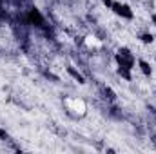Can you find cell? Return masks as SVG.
<instances>
[{
    "instance_id": "7a4b0ae2",
    "label": "cell",
    "mask_w": 156,
    "mask_h": 154,
    "mask_svg": "<svg viewBox=\"0 0 156 154\" xmlns=\"http://www.w3.org/2000/svg\"><path fill=\"white\" fill-rule=\"evenodd\" d=\"M111 9H113V13H115V15H118V16H120V18H123V20H133V18H134V13H133V9H131V5H129V4L113 2Z\"/></svg>"
},
{
    "instance_id": "9c48e42d",
    "label": "cell",
    "mask_w": 156,
    "mask_h": 154,
    "mask_svg": "<svg viewBox=\"0 0 156 154\" xmlns=\"http://www.w3.org/2000/svg\"><path fill=\"white\" fill-rule=\"evenodd\" d=\"M113 2H115V0H102V4H104V5H105L107 9H111V5H113Z\"/></svg>"
},
{
    "instance_id": "30bf717a",
    "label": "cell",
    "mask_w": 156,
    "mask_h": 154,
    "mask_svg": "<svg viewBox=\"0 0 156 154\" xmlns=\"http://www.w3.org/2000/svg\"><path fill=\"white\" fill-rule=\"evenodd\" d=\"M0 138H5V131L4 129H0Z\"/></svg>"
},
{
    "instance_id": "52a82bcc",
    "label": "cell",
    "mask_w": 156,
    "mask_h": 154,
    "mask_svg": "<svg viewBox=\"0 0 156 154\" xmlns=\"http://www.w3.org/2000/svg\"><path fill=\"white\" fill-rule=\"evenodd\" d=\"M120 76L123 78V80H127V82H131L133 80V75H131V69H125V67H118V71H116Z\"/></svg>"
},
{
    "instance_id": "7c38bea8",
    "label": "cell",
    "mask_w": 156,
    "mask_h": 154,
    "mask_svg": "<svg viewBox=\"0 0 156 154\" xmlns=\"http://www.w3.org/2000/svg\"><path fill=\"white\" fill-rule=\"evenodd\" d=\"M154 96H156V94H154Z\"/></svg>"
},
{
    "instance_id": "277c9868",
    "label": "cell",
    "mask_w": 156,
    "mask_h": 154,
    "mask_svg": "<svg viewBox=\"0 0 156 154\" xmlns=\"http://www.w3.org/2000/svg\"><path fill=\"white\" fill-rule=\"evenodd\" d=\"M29 20H31L35 26H38V27L44 26V18H42V15L38 13V9H31V13H29Z\"/></svg>"
},
{
    "instance_id": "8992f818",
    "label": "cell",
    "mask_w": 156,
    "mask_h": 154,
    "mask_svg": "<svg viewBox=\"0 0 156 154\" xmlns=\"http://www.w3.org/2000/svg\"><path fill=\"white\" fill-rule=\"evenodd\" d=\"M138 38H140V42H142V44H145V45H151V44L154 42V35H153V33H142Z\"/></svg>"
},
{
    "instance_id": "6da1fadb",
    "label": "cell",
    "mask_w": 156,
    "mask_h": 154,
    "mask_svg": "<svg viewBox=\"0 0 156 154\" xmlns=\"http://www.w3.org/2000/svg\"><path fill=\"white\" fill-rule=\"evenodd\" d=\"M115 62L118 64V67H125V69H134L136 65V60H134V54L131 53L129 47H120L115 54Z\"/></svg>"
},
{
    "instance_id": "5b68a950",
    "label": "cell",
    "mask_w": 156,
    "mask_h": 154,
    "mask_svg": "<svg viewBox=\"0 0 156 154\" xmlns=\"http://www.w3.org/2000/svg\"><path fill=\"white\" fill-rule=\"evenodd\" d=\"M67 75L73 78V80H76L78 83H85V78H83V75H82V73H78L75 67H67Z\"/></svg>"
},
{
    "instance_id": "8fae6325",
    "label": "cell",
    "mask_w": 156,
    "mask_h": 154,
    "mask_svg": "<svg viewBox=\"0 0 156 154\" xmlns=\"http://www.w3.org/2000/svg\"><path fill=\"white\" fill-rule=\"evenodd\" d=\"M151 18H153V22H154V24H156V15H153V16H151Z\"/></svg>"
},
{
    "instance_id": "ba28073f",
    "label": "cell",
    "mask_w": 156,
    "mask_h": 154,
    "mask_svg": "<svg viewBox=\"0 0 156 154\" xmlns=\"http://www.w3.org/2000/svg\"><path fill=\"white\" fill-rule=\"evenodd\" d=\"M104 93H105V96H107L109 100H115V98H116V96H115V93H113L109 87H105V91H104Z\"/></svg>"
},
{
    "instance_id": "3957f363",
    "label": "cell",
    "mask_w": 156,
    "mask_h": 154,
    "mask_svg": "<svg viewBox=\"0 0 156 154\" xmlns=\"http://www.w3.org/2000/svg\"><path fill=\"white\" fill-rule=\"evenodd\" d=\"M138 67H140V71H142L144 76H147V78L153 76V67H151L149 62H145V60H138Z\"/></svg>"
}]
</instances>
